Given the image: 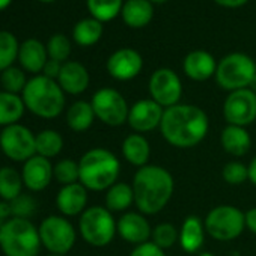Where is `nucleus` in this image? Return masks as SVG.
Returning a JSON list of instances; mask_svg holds the SVG:
<instances>
[{
    "label": "nucleus",
    "instance_id": "f257e3e1",
    "mask_svg": "<svg viewBox=\"0 0 256 256\" xmlns=\"http://www.w3.org/2000/svg\"><path fill=\"white\" fill-rule=\"evenodd\" d=\"M208 114L193 104H176L164 108L160 133L164 140L180 150H190L199 145L208 134Z\"/></svg>",
    "mask_w": 256,
    "mask_h": 256
},
{
    "label": "nucleus",
    "instance_id": "f03ea898",
    "mask_svg": "<svg viewBox=\"0 0 256 256\" xmlns=\"http://www.w3.org/2000/svg\"><path fill=\"white\" fill-rule=\"evenodd\" d=\"M132 186L134 205L145 216H154L163 211L175 190V181L170 172L157 164H146L138 169Z\"/></svg>",
    "mask_w": 256,
    "mask_h": 256
},
{
    "label": "nucleus",
    "instance_id": "7ed1b4c3",
    "mask_svg": "<svg viewBox=\"0 0 256 256\" xmlns=\"http://www.w3.org/2000/svg\"><path fill=\"white\" fill-rule=\"evenodd\" d=\"M80 180L90 192H107L118 182L120 174L119 158L106 148H92L86 151L78 162Z\"/></svg>",
    "mask_w": 256,
    "mask_h": 256
},
{
    "label": "nucleus",
    "instance_id": "20e7f679",
    "mask_svg": "<svg viewBox=\"0 0 256 256\" xmlns=\"http://www.w3.org/2000/svg\"><path fill=\"white\" fill-rule=\"evenodd\" d=\"M26 110L42 119H54L65 108V92L56 80H52L42 74L34 76L28 80L24 90L22 92Z\"/></svg>",
    "mask_w": 256,
    "mask_h": 256
},
{
    "label": "nucleus",
    "instance_id": "39448f33",
    "mask_svg": "<svg viewBox=\"0 0 256 256\" xmlns=\"http://www.w3.org/2000/svg\"><path fill=\"white\" fill-rule=\"evenodd\" d=\"M41 247L40 230L30 218L11 217L0 226V250L5 256H38Z\"/></svg>",
    "mask_w": 256,
    "mask_h": 256
},
{
    "label": "nucleus",
    "instance_id": "423d86ee",
    "mask_svg": "<svg viewBox=\"0 0 256 256\" xmlns=\"http://www.w3.org/2000/svg\"><path fill=\"white\" fill-rule=\"evenodd\" d=\"M116 220L106 206L94 205L83 211L78 218V232L92 247L108 246L118 234Z\"/></svg>",
    "mask_w": 256,
    "mask_h": 256
},
{
    "label": "nucleus",
    "instance_id": "0eeeda50",
    "mask_svg": "<svg viewBox=\"0 0 256 256\" xmlns=\"http://www.w3.org/2000/svg\"><path fill=\"white\" fill-rule=\"evenodd\" d=\"M254 76L256 64L250 56L244 53H230L218 62L214 77L222 89L234 92L248 88Z\"/></svg>",
    "mask_w": 256,
    "mask_h": 256
},
{
    "label": "nucleus",
    "instance_id": "6e6552de",
    "mask_svg": "<svg viewBox=\"0 0 256 256\" xmlns=\"http://www.w3.org/2000/svg\"><path fill=\"white\" fill-rule=\"evenodd\" d=\"M38 230L42 247H46L52 254L65 256L77 241V230L64 216L53 214L46 217L40 223Z\"/></svg>",
    "mask_w": 256,
    "mask_h": 256
},
{
    "label": "nucleus",
    "instance_id": "1a4fd4ad",
    "mask_svg": "<svg viewBox=\"0 0 256 256\" xmlns=\"http://www.w3.org/2000/svg\"><path fill=\"white\" fill-rule=\"evenodd\" d=\"M206 234L217 241H232L246 229L244 212L232 205L214 206L204 220Z\"/></svg>",
    "mask_w": 256,
    "mask_h": 256
},
{
    "label": "nucleus",
    "instance_id": "9d476101",
    "mask_svg": "<svg viewBox=\"0 0 256 256\" xmlns=\"http://www.w3.org/2000/svg\"><path fill=\"white\" fill-rule=\"evenodd\" d=\"M0 150L10 160L24 163L36 156L35 134L26 125H8L0 132Z\"/></svg>",
    "mask_w": 256,
    "mask_h": 256
},
{
    "label": "nucleus",
    "instance_id": "9b49d317",
    "mask_svg": "<svg viewBox=\"0 0 256 256\" xmlns=\"http://www.w3.org/2000/svg\"><path fill=\"white\" fill-rule=\"evenodd\" d=\"M95 118L108 126H120L128 119L130 107L120 92L112 88L98 89L90 100Z\"/></svg>",
    "mask_w": 256,
    "mask_h": 256
},
{
    "label": "nucleus",
    "instance_id": "f8f14e48",
    "mask_svg": "<svg viewBox=\"0 0 256 256\" xmlns=\"http://www.w3.org/2000/svg\"><path fill=\"white\" fill-rule=\"evenodd\" d=\"M150 95L163 108L180 104L182 83L180 76L170 68H158L150 77Z\"/></svg>",
    "mask_w": 256,
    "mask_h": 256
},
{
    "label": "nucleus",
    "instance_id": "ddd939ff",
    "mask_svg": "<svg viewBox=\"0 0 256 256\" xmlns=\"http://www.w3.org/2000/svg\"><path fill=\"white\" fill-rule=\"evenodd\" d=\"M223 116L228 125L247 126L256 120V94L248 88L229 92L223 102Z\"/></svg>",
    "mask_w": 256,
    "mask_h": 256
},
{
    "label": "nucleus",
    "instance_id": "4468645a",
    "mask_svg": "<svg viewBox=\"0 0 256 256\" xmlns=\"http://www.w3.org/2000/svg\"><path fill=\"white\" fill-rule=\"evenodd\" d=\"M164 108L157 104L151 98L139 100L136 101L128 112V119L126 124L134 133L144 134L154 132L156 128H160L162 119H163Z\"/></svg>",
    "mask_w": 256,
    "mask_h": 256
},
{
    "label": "nucleus",
    "instance_id": "2eb2a0df",
    "mask_svg": "<svg viewBox=\"0 0 256 256\" xmlns=\"http://www.w3.org/2000/svg\"><path fill=\"white\" fill-rule=\"evenodd\" d=\"M110 77L119 82H128L138 77L144 68V59L133 48H119L110 54L106 64Z\"/></svg>",
    "mask_w": 256,
    "mask_h": 256
},
{
    "label": "nucleus",
    "instance_id": "dca6fc26",
    "mask_svg": "<svg viewBox=\"0 0 256 256\" xmlns=\"http://www.w3.org/2000/svg\"><path fill=\"white\" fill-rule=\"evenodd\" d=\"M118 235L133 246L148 242L152 235V228L146 220V216L136 211H128L122 214L116 223Z\"/></svg>",
    "mask_w": 256,
    "mask_h": 256
},
{
    "label": "nucleus",
    "instance_id": "f3484780",
    "mask_svg": "<svg viewBox=\"0 0 256 256\" xmlns=\"http://www.w3.org/2000/svg\"><path fill=\"white\" fill-rule=\"evenodd\" d=\"M53 164L48 158L41 156H34L28 162L23 163L22 169V178L23 184L28 190L38 193L46 190L50 182L54 180L53 176Z\"/></svg>",
    "mask_w": 256,
    "mask_h": 256
},
{
    "label": "nucleus",
    "instance_id": "a211bd4d",
    "mask_svg": "<svg viewBox=\"0 0 256 256\" xmlns=\"http://www.w3.org/2000/svg\"><path fill=\"white\" fill-rule=\"evenodd\" d=\"M88 205V188L80 184L62 186L56 194V206L64 217L82 216Z\"/></svg>",
    "mask_w": 256,
    "mask_h": 256
},
{
    "label": "nucleus",
    "instance_id": "6ab92c4d",
    "mask_svg": "<svg viewBox=\"0 0 256 256\" xmlns=\"http://www.w3.org/2000/svg\"><path fill=\"white\" fill-rule=\"evenodd\" d=\"M217 60L214 56L205 50H193L190 52L182 62V70L186 76L194 82H205L216 76Z\"/></svg>",
    "mask_w": 256,
    "mask_h": 256
},
{
    "label": "nucleus",
    "instance_id": "aec40b11",
    "mask_svg": "<svg viewBox=\"0 0 256 256\" xmlns=\"http://www.w3.org/2000/svg\"><path fill=\"white\" fill-rule=\"evenodd\" d=\"M89 72L86 66L76 60H68L62 64L60 74L58 77V83L65 94L80 95L89 88Z\"/></svg>",
    "mask_w": 256,
    "mask_h": 256
},
{
    "label": "nucleus",
    "instance_id": "412c9836",
    "mask_svg": "<svg viewBox=\"0 0 256 256\" xmlns=\"http://www.w3.org/2000/svg\"><path fill=\"white\" fill-rule=\"evenodd\" d=\"M47 60H48L47 47L40 40L29 38L20 44L18 62H20L23 71L38 76L40 72H42Z\"/></svg>",
    "mask_w": 256,
    "mask_h": 256
},
{
    "label": "nucleus",
    "instance_id": "4be33fe9",
    "mask_svg": "<svg viewBox=\"0 0 256 256\" xmlns=\"http://www.w3.org/2000/svg\"><path fill=\"white\" fill-rule=\"evenodd\" d=\"M205 223L198 216H188L184 218L180 228V246L187 253H196L200 250L205 241Z\"/></svg>",
    "mask_w": 256,
    "mask_h": 256
},
{
    "label": "nucleus",
    "instance_id": "5701e85b",
    "mask_svg": "<svg viewBox=\"0 0 256 256\" xmlns=\"http://www.w3.org/2000/svg\"><path fill=\"white\" fill-rule=\"evenodd\" d=\"M122 156L126 163L136 168H144L148 164L151 157V146L144 134L133 133L128 134L122 142Z\"/></svg>",
    "mask_w": 256,
    "mask_h": 256
},
{
    "label": "nucleus",
    "instance_id": "b1692460",
    "mask_svg": "<svg viewBox=\"0 0 256 256\" xmlns=\"http://www.w3.org/2000/svg\"><path fill=\"white\" fill-rule=\"evenodd\" d=\"M120 16L128 28H145L151 23L154 17L152 2H150V0H126V2H124Z\"/></svg>",
    "mask_w": 256,
    "mask_h": 256
},
{
    "label": "nucleus",
    "instance_id": "393cba45",
    "mask_svg": "<svg viewBox=\"0 0 256 256\" xmlns=\"http://www.w3.org/2000/svg\"><path fill=\"white\" fill-rule=\"evenodd\" d=\"M220 144L232 157H242L248 152L252 146V138L244 126L236 125H226L220 136Z\"/></svg>",
    "mask_w": 256,
    "mask_h": 256
},
{
    "label": "nucleus",
    "instance_id": "a878e982",
    "mask_svg": "<svg viewBox=\"0 0 256 256\" xmlns=\"http://www.w3.org/2000/svg\"><path fill=\"white\" fill-rule=\"evenodd\" d=\"M104 206L112 212H124L134 204V192L133 186L126 182L113 184L104 196Z\"/></svg>",
    "mask_w": 256,
    "mask_h": 256
},
{
    "label": "nucleus",
    "instance_id": "bb28decb",
    "mask_svg": "<svg viewBox=\"0 0 256 256\" xmlns=\"http://www.w3.org/2000/svg\"><path fill=\"white\" fill-rule=\"evenodd\" d=\"M26 112L22 95L0 90V126L18 124Z\"/></svg>",
    "mask_w": 256,
    "mask_h": 256
},
{
    "label": "nucleus",
    "instance_id": "cd10ccee",
    "mask_svg": "<svg viewBox=\"0 0 256 256\" xmlns=\"http://www.w3.org/2000/svg\"><path fill=\"white\" fill-rule=\"evenodd\" d=\"M95 120V113L92 104L88 101H76L66 110V124L76 133H83L92 126Z\"/></svg>",
    "mask_w": 256,
    "mask_h": 256
},
{
    "label": "nucleus",
    "instance_id": "c85d7f7f",
    "mask_svg": "<svg viewBox=\"0 0 256 256\" xmlns=\"http://www.w3.org/2000/svg\"><path fill=\"white\" fill-rule=\"evenodd\" d=\"M24 184L22 178V172H18L12 166L0 168V199L12 202L16 198L22 194Z\"/></svg>",
    "mask_w": 256,
    "mask_h": 256
},
{
    "label": "nucleus",
    "instance_id": "c756f323",
    "mask_svg": "<svg viewBox=\"0 0 256 256\" xmlns=\"http://www.w3.org/2000/svg\"><path fill=\"white\" fill-rule=\"evenodd\" d=\"M102 36V23L89 17L80 20L72 29V38L80 47H92Z\"/></svg>",
    "mask_w": 256,
    "mask_h": 256
},
{
    "label": "nucleus",
    "instance_id": "7c9ffc66",
    "mask_svg": "<svg viewBox=\"0 0 256 256\" xmlns=\"http://www.w3.org/2000/svg\"><path fill=\"white\" fill-rule=\"evenodd\" d=\"M35 146L36 154L46 158H54L60 154L64 150V138L56 130H42L38 134H35Z\"/></svg>",
    "mask_w": 256,
    "mask_h": 256
},
{
    "label": "nucleus",
    "instance_id": "2f4dec72",
    "mask_svg": "<svg viewBox=\"0 0 256 256\" xmlns=\"http://www.w3.org/2000/svg\"><path fill=\"white\" fill-rule=\"evenodd\" d=\"M88 10L92 18L107 23L116 18L122 11V0H86Z\"/></svg>",
    "mask_w": 256,
    "mask_h": 256
},
{
    "label": "nucleus",
    "instance_id": "473e14b6",
    "mask_svg": "<svg viewBox=\"0 0 256 256\" xmlns=\"http://www.w3.org/2000/svg\"><path fill=\"white\" fill-rule=\"evenodd\" d=\"M20 44L14 34L0 30V72L14 66L12 64L18 59Z\"/></svg>",
    "mask_w": 256,
    "mask_h": 256
},
{
    "label": "nucleus",
    "instance_id": "72a5a7b5",
    "mask_svg": "<svg viewBox=\"0 0 256 256\" xmlns=\"http://www.w3.org/2000/svg\"><path fill=\"white\" fill-rule=\"evenodd\" d=\"M0 83H2V88L5 92L20 95L28 84V78L22 68L11 66L2 71V74H0Z\"/></svg>",
    "mask_w": 256,
    "mask_h": 256
},
{
    "label": "nucleus",
    "instance_id": "f704fd0d",
    "mask_svg": "<svg viewBox=\"0 0 256 256\" xmlns=\"http://www.w3.org/2000/svg\"><path fill=\"white\" fill-rule=\"evenodd\" d=\"M151 241L163 250L170 248L180 241V229H176L172 223H160L152 228Z\"/></svg>",
    "mask_w": 256,
    "mask_h": 256
},
{
    "label": "nucleus",
    "instance_id": "c9c22d12",
    "mask_svg": "<svg viewBox=\"0 0 256 256\" xmlns=\"http://www.w3.org/2000/svg\"><path fill=\"white\" fill-rule=\"evenodd\" d=\"M53 176L60 186H68V184L78 182V180H80L78 163L71 160V158L59 160L53 168Z\"/></svg>",
    "mask_w": 256,
    "mask_h": 256
},
{
    "label": "nucleus",
    "instance_id": "e433bc0d",
    "mask_svg": "<svg viewBox=\"0 0 256 256\" xmlns=\"http://www.w3.org/2000/svg\"><path fill=\"white\" fill-rule=\"evenodd\" d=\"M46 47H47L48 59L58 60L60 64L68 62V58L71 54V41L65 35L62 34L53 35L46 44Z\"/></svg>",
    "mask_w": 256,
    "mask_h": 256
},
{
    "label": "nucleus",
    "instance_id": "4c0bfd02",
    "mask_svg": "<svg viewBox=\"0 0 256 256\" xmlns=\"http://www.w3.org/2000/svg\"><path fill=\"white\" fill-rule=\"evenodd\" d=\"M222 176L224 182H228L229 186H240L248 180V169L246 164L240 162H229L224 164L222 170Z\"/></svg>",
    "mask_w": 256,
    "mask_h": 256
},
{
    "label": "nucleus",
    "instance_id": "58836bf2",
    "mask_svg": "<svg viewBox=\"0 0 256 256\" xmlns=\"http://www.w3.org/2000/svg\"><path fill=\"white\" fill-rule=\"evenodd\" d=\"M10 204H11V210H12V217L30 218L36 212V200L30 194L22 193L18 198H16Z\"/></svg>",
    "mask_w": 256,
    "mask_h": 256
},
{
    "label": "nucleus",
    "instance_id": "ea45409f",
    "mask_svg": "<svg viewBox=\"0 0 256 256\" xmlns=\"http://www.w3.org/2000/svg\"><path fill=\"white\" fill-rule=\"evenodd\" d=\"M130 256H168V254L163 248L156 246L152 241H148V242L134 246Z\"/></svg>",
    "mask_w": 256,
    "mask_h": 256
},
{
    "label": "nucleus",
    "instance_id": "a19ab883",
    "mask_svg": "<svg viewBox=\"0 0 256 256\" xmlns=\"http://www.w3.org/2000/svg\"><path fill=\"white\" fill-rule=\"evenodd\" d=\"M60 70H62V64L58 62V60H53V59H48L44 70H42V76L52 78V80H58L59 74H60Z\"/></svg>",
    "mask_w": 256,
    "mask_h": 256
},
{
    "label": "nucleus",
    "instance_id": "79ce46f5",
    "mask_svg": "<svg viewBox=\"0 0 256 256\" xmlns=\"http://www.w3.org/2000/svg\"><path fill=\"white\" fill-rule=\"evenodd\" d=\"M244 222H246V228L256 235V206L247 210L244 212Z\"/></svg>",
    "mask_w": 256,
    "mask_h": 256
},
{
    "label": "nucleus",
    "instance_id": "37998d69",
    "mask_svg": "<svg viewBox=\"0 0 256 256\" xmlns=\"http://www.w3.org/2000/svg\"><path fill=\"white\" fill-rule=\"evenodd\" d=\"M214 2L223 8H240L244 4H247L248 0H214Z\"/></svg>",
    "mask_w": 256,
    "mask_h": 256
},
{
    "label": "nucleus",
    "instance_id": "c03bdc74",
    "mask_svg": "<svg viewBox=\"0 0 256 256\" xmlns=\"http://www.w3.org/2000/svg\"><path fill=\"white\" fill-rule=\"evenodd\" d=\"M12 217L11 204L6 200H0V220H8Z\"/></svg>",
    "mask_w": 256,
    "mask_h": 256
},
{
    "label": "nucleus",
    "instance_id": "a18cd8bd",
    "mask_svg": "<svg viewBox=\"0 0 256 256\" xmlns=\"http://www.w3.org/2000/svg\"><path fill=\"white\" fill-rule=\"evenodd\" d=\"M247 169H248V181L256 187V157L248 163Z\"/></svg>",
    "mask_w": 256,
    "mask_h": 256
},
{
    "label": "nucleus",
    "instance_id": "49530a36",
    "mask_svg": "<svg viewBox=\"0 0 256 256\" xmlns=\"http://www.w3.org/2000/svg\"><path fill=\"white\" fill-rule=\"evenodd\" d=\"M11 2H12V0H0V11L6 10L11 5Z\"/></svg>",
    "mask_w": 256,
    "mask_h": 256
},
{
    "label": "nucleus",
    "instance_id": "de8ad7c7",
    "mask_svg": "<svg viewBox=\"0 0 256 256\" xmlns=\"http://www.w3.org/2000/svg\"><path fill=\"white\" fill-rule=\"evenodd\" d=\"M248 89H250L252 92H254V94H256V76L252 78V82H250V84H248Z\"/></svg>",
    "mask_w": 256,
    "mask_h": 256
},
{
    "label": "nucleus",
    "instance_id": "09e8293b",
    "mask_svg": "<svg viewBox=\"0 0 256 256\" xmlns=\"http://www.w3.org/2000/svg\"><path fill=\"white\" fill-rule=\"evenodd\" d=\"M199 256H214V254H212L211 252H202V253H200Z\"/></svg>",
    "mask_w": 256,
    "mask_h": 256
},
{
    "label": "nucleus",
    "instance_id": "8fccbe9b",
    "mask_svg": "<svg viewBox=\"0 0 256 256\" xmlns=\"http://www.w3.org/2000/svg\"><path fill=\"white\" fill-rule=\"evenodd\" d=\"M150 2H152V4H164V2H168V0H150Z\"/></svg>",
    "mask_w": 256,
    "mask_h": 256
},
{
    "label": "nucleus",
    "instance_id": "3c124183",
    "mask_svg": "<svg viewBox=\"0 0 256 256\" xmlns=\"http://www.w3.org/2000/svg\"><path fill=\"white\" fill-rule=\"evenodd\" d=\"M40 2H42V4H52V2H54V0H40Z\"/></svg>",
    "mask_w": 256,
    "mask_h": 256
},
{
    "label": "nucleus",
    "instance_id": "603ef678",
    "mask_svg": "<svg viewBox=\"0 0 256 256\" xmlns=\"http://www.w3.org/2000/svg\"><path fill=\"white\" fill-rule=\"evenodd\" d=\"M47 256H62V254H52V253H50V254H47Z\"/></svg>",
    "mask_w": 256,
    "mask_h": 256
}]
</instances>
